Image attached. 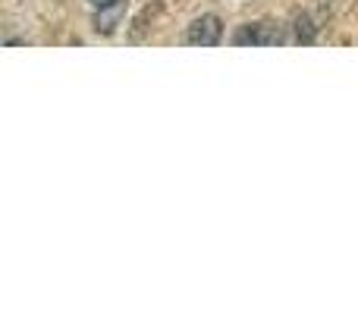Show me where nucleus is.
<instances>
[{
	"label": "nucleus",
	"instance_id": "1",
	"mask_svg": "<svg viewBox=\"0 0 358 314\" xmlns=\"http://www.w3.org/2000/svg\"><path fill=\"white\" fill-rule=\"evenodd\" d=\"M283 41L280 35V25L271 19H255V22L239 25V31L233 35L236 48H273V44Z\"/></svg>",
	"mask_w": 358,
	"mask_h": 314
},
{
	"label": "nucleus",
	"instance_id": "5",
	"mask_svg": "<svg viewBox=\"0 0 358 314\" xmlns=\"http://www.w3.org/2000/svg\"><path fill=\"white\" fill-rule=\"evenodd\" d=\"M92 10H104V6H113V3H123V0H88Z\"/></svg>",
	"mask_w": 358,
	"mask_h": 314
},
{
	"label": "nucleus",
	"instance_id": "4",
	"mask_svg": "<svg viewBox=\"0 0 358 314\" xmlns=\"http://www.w3.org/2000/svg\"><path fill=\"white\" fill-rule=\"evenodd\" d=\"M292 41H296V44H305V48L317 41V25L311 22L308 13L296 16V22H292Z\"/></svg>",
	"mask_w": 358,
	"mask_h": 314
},
{
	"label": "nucleus",
	"instance_id": "3",
	"mask_svg": "<svg viewBox=\"0 0 358 314\" xmlns=\"http://www.w3.org/2000/svg\"><path fill=\"white\" fill-rule=\"evenodd\" d=\"M126 6H129V0H123V3H113V6H104V10H92L94 31H98V35H113V31L123 25Z\"/></svg>",
	"mask_w": 358,
	"mask_h": 314
},
{
	"label": "nucleus",
	"instance_id": "2",
	"mask_svg": "<svg viewBox=\"0 0 358 314\" xmlns=\"http://www.w3.org/2000/svg\"><path fill=\"white\" fill-rule=\"evenodd\" d=\"M185 41L192 48H217L223 41V19L214 13H204V16L192 19V25L185 29Z\"/></svg>",
	"mask_w": 358,
	"mask_h": 314
}]
</instances>
